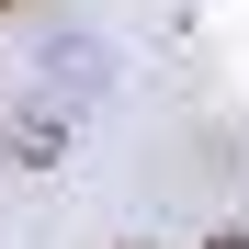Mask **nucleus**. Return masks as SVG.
Wrapping results in <instances>:
<instances>
[{
    "label": "nucleus",
    "instance_id": "f257e3e1",
    "mask_svg": "<svg viewBox=\"0 0 249 249\" xmlns=\"http://www.w3.org/2000/svg\"><path fill=\"white\" fill-rule=\"evenodd\" d=\"M204 249H249V238H204Z\"/></svg>",
    "mask_w": 249,
    "mask_h": 249
}]
</instances>
